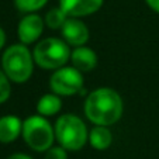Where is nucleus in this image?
<instances>
[{
	"label": "nucleus",
	"instance_id": "nucleus-4",
	"mask_svg": "<svg viewBox=\"0 0 159 159\" xmlns=\"http://www.w3.org/2000/svg\"><path fill=\"white\" fill-rule=\"evenodd\" d=\"M34 62L42 69H59L70 59L68 42L59 38H45L34 48Z\"/></svg>",
	"mask_w": 159,
	"mask_h": 159
},
{
	"label": "nucleus",
	"instance_id": "nucleus-12",
	"mask_svg": "<svg viewBox=\"0 0 159 159\" xmlns=\"http://www.w3.org/2000/svg\"><path fill=\"white\" fill-rule=\"evenodd\" d=\"M90 145L97 151H106L113 142V134L107 125H94L89 134Z\"/></svg>",
	"mask_w": 159,
	"mask_h": 159
},
{
	"label": "nucleus",
	"instance_id": "nucleus-13",
	"mask_svg": "<svg viewBox=\"0 0 159 159\" xmlns=\"http://www.w3.org/2000/svg\"><path fill=\"white\" fill-rule=\"evenodd\" d=\"M61 107H62V102H61L59 96L55 93L44 94L37 103V111L44 117H49V116L59 113Z\"/></svg>",
	"mask_w": 159,
	"mask_h": 159
},
{
	"label": "nucleus",
	"instance_id": "nucleus-11",
	"mask_svg": "<svg viewBox=\"0 0 159 159\" xmlns=\"http://www.w3.org/2000/svg\"><path fill=\"white\" fill-rule=\"evenodd\" d=\"M23 132V123L16 116L0 117V142L10 144L16 141Z\"/></svg>",
	"mask_w": 159,
	"mask_h": 159
},
{
	"label": "nucleus",
	"instance_id": "nucleus-1",
	"mask_svg": "<svg viewBox=\"0 0 159 159\" xmlns=\"http://www.w3.org/2000/svg\"><path fill=\"white\" fill-rule=\"evenodd\" d=\"M124 104L121 96L110 87L93 90L84 102V114L96 125H111L121 118Z\"/></svg>",
	"mask_w": 159,
	"mask_h": 159
},
{
	"label": "nucleus",
	"instance_id": "nucleus-8",
	"mask_svg": "<svg viewBox=\"0 0 159 159\" xmlns=\"http://www.w3.org/2000/svg\"><path fill=\"white\" fill-rule=\"evenodd\" d=\"M62 35L63 39L69 45L73 47H82L89 41V28L86 27L83 21L76 17H68L65 24L62 25Z\"/></svg>",
	"mask_w": 159,
	"mask_h": 159
},
{
	"label": "nucleus",
	"instance_id": "nucleus-10",
	"mask_svg": "<svg viewBox=\"0 0 159 159\" xmlns=\"http://www.w3.org/2000/svg\"><path fill=\"white\" fill-rule=\"evenodd\" d=\"M70 61L73 68L80 72H89L97 66V55L93 49L87 47H76L73 52H70Z\"/></svg>",
	"mask_w": 159,
	"mask_h": 159
},
{
	"label": "nucleus",
	"instance_id": "nucleus-16",
	"mask_svg": "<svg viewBox=\"0 0 159 159\" xmlns=\"http://www.w3.org/2000/svg\"><path fill=\"white\" fill-rule=\"evenodd\" d=\"M10 94H11V86H10V79L7 75L0 70V104L9 100Z\"/></svg>",
	"mask_w": 159,
	"mask_h": 159
},
{
	"label": "nucleus",
	"instance_id": "nucleus-6",
	"mask_svg": "<svg viewBox=\"0 0 159 159\" xmlns=\"http://www.w3.org/2000/svg\"><path fill=\"white\" fill-rule=\"evenodd\" d=\"M49 87L58 96H73L83 89V75L73 66H62L52 73Z\"/></svg>",
	"mask_w": 159,
	"mask_h": 159
},
{
	"label": "nucleus",
	"instance_id": "nucleus-14",
	"mask_svg": "<svg viewBox=\"0 0 159 159\" xmlns=\"http://www.w3.org/2000/svg\"><path fill=\"white\" fill-rule=\"evenodd\" d=\"M68 20V16L65 14L61 7L58 9H52L47 13L45 16V24L48 25L52 30H57V28H62V25L65 24V21Z\"/></svg>",
	"mask_w": 159,
	"mask_h": 159
},
{
	"label": "nucleus",
	"instance_id": "nucleus-7",
	"mask_svg": "<svg viewBox=\"0 0 159 159\" xmlns=\"http://www.w3.org/2000/svg\"><path fill=\"white\" fill-rule=\"evenodd\" d=\"M42 31H44V20L41 16L34 13H28L18 23L17 33L21 44H33L41 37Z\"/></svg>",
	"mask_w": 159,
	"mask_h": 159
},
{
	"label": "nucleus",
	"instance_id": "nucleus-19",
	"mask_svg": "<svg viewBox=\"0 0 159 159\" xmlns=\"http://www.w3.org/2000/svg\"><path fill=\"white\" fill-rule=\"evenodd\" d=\"M7 159H33V158L30 155H25V153H13Z\"/></svg>",
	"mask_w": 159,
	"mask_h": 159
},
{
	"label": "nucleus",
	"instance_id": "nucleus-15",
	"mask_svg": "<svg viewBox=\"0 0 159 159\" xmlns=\"http://www.w3.org/2000/svg\"><path fill=\"white\" fill-rule=\"evenodd\" d=\"M48 0H14L17 10L23 13H35L47 4Z\"/></svg>",
	"mask_w": 159,
	"mask_h": 159
},
{
	"label": "nucleus",
	"instance_id": "nucleus-3",
	"mask_svg": "<svg viewBox=\"0 0 159 159\" xmlns=\"http://www.w3.org/2000/svg\"><path fill=\"white\" fill-rule=\"evenodd\" d=\"M55 138L66 151H79L89 139L86 124L75 114H63L55 124Z\"/></svg>",
	"mask_w": 159,
	"mask_h": 159
},
{
	"label": "nucleus",
	"instance_id": "nucleus-5",
	"mask_svg": "<svg viewBox=\"0 0 159 159\" xmlns=\"http://www.w3.org/2000/svg\"><path fill=\"white\" fill-rule=\"evenodd\" d=\"M23 138L25 144L37 152H45L54 145L55 128L44 116H31L23 121Z\"/></svg>",
	"mask_w": 159,
	"mask_h": 159
},
{
	"label": "nucleus",
	"instance_id": "nucleus-20",
	"mask_svg": "<svg viewBox=\"0 0 159 159\" xmlns=\"http://www.w3.org/2000/svg\"><path fill=\"white\" fill-rule=\"evenodd\" d=\"M4 44H6V34H4L3 28L0 27V49L4 47Z\"/></svg>",
	"mask_w": 159,
	"mask_h": 159
},
{
	"label": "nucleus",
	"instance_id": "nucleus-2",
	"mask_svg": "<svg viewBox=\"0 0 159 159\" xmlns=\"http://www.w3.org/2000/svg\"><path fill=\"white\" fill-rule=\"evenodd\" d=\"M2 68L7 78L14 83H24L34 70V57L25 44H14L4 51Z\"/></svg>",
	"mask_w": 159,
	"mask_h": 159
},
{
	"label": "nucleus",
	"instance_id": "nucleus-18",
	"mask_svg": "<svg viewBox=\"0 0 159 159\" xmlns=\"http://www.w3.org/2000/svg\"><path fill=\"white\" fill-rule=\"evenodd\" d=\"M147 4L153 10V11L159 13V0H145Z\"/></svg>",
	"mask_w": 159,
	"mask_h": 159
},
{
	"label": "nucleus",
	"instance_id": "nucleus-9",
	"mask_svg": "<svg viewBox=\"0 0 159 159\" xmlns=\"http://www.w3.org/2000/svg\"><path fill=\"white\" fill-rule=\"evenodd\" d=\"M104 0H59V7L68 17H84L102 9Z\"/></svg>",
	"mask_w": 159,
	"mask_h": 159
},
{
	"label": "nucleus",
	"instance_id": "nucleus-17",
	"mask_svg": "<svg viewBox=\"0 0 159 159\" xmlns=\"http://www.w3.org/2000/svg\"><path fill=\"white\" fill-rule=\"evenodd\" d=\"M45 159H68V152L63 147L52 145L48 151H45Z\"/></svg>",
	"mask_w": 159,
	"mask_h": 159
}]
</instances>
